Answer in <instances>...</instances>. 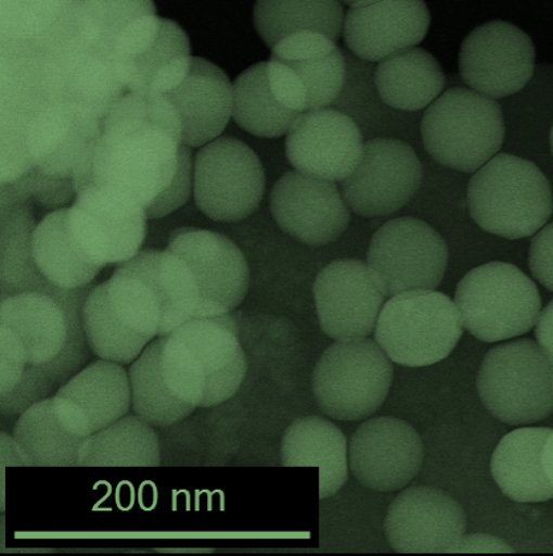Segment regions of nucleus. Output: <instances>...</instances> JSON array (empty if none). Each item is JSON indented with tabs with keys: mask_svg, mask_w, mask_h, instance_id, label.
Here are the masks:
<instances>
[{
	"mask_svg": "<svg viewBox=\"0 0 553 556\" xmlns=\"http://www.w3.org/2000/svg\"><path fill=\"white\" fill-rule=\"evenodd\" d=\"M550 141H551V150H552V153H553V126H552V129H551Z\"/></svg>",
	"mask_w": 553,
	"mask_h": 556,
	"instance_id": "48",
	"label": "nucleus"
},
{
	"mask_svg": "<svg viewBox=\"0 0 553 556\" xmlns=\"http://www.w3.org/2000/svg\"><path fill=\"white\" fill-rule=\"evenodd\" d=\"M445 85L439 62L420 47L394 53L375 70V87L381 99L399 111L427 109L440 97Z\"/></svg>",
	"mask_w": 553,
	"mask_h": 556,
	"instance_id": "30",
	"label": "nucleus"
},
{
	"mask_svg": "<svg viewBox=\"0 0 553 556\" xmlns=\"http://www.w3.org/2000/svg\"><path fill=\"white\" fill-rule=\"evenodd\" d=\"M52 397L17 417L13 437L28 467H79V452L86 438L70 434L52 410Z\"/></svg>",
	"mask_w": 553,
	"mask_h": 556,
	"instance_id": "35",
	"label": "nucleus"
},
{
	"mask_svg": "<svg viewBox=\"0 0 553 556\" xmlns=\"http://www.w3.org/2000/svg\"><path fill=\"white\" fill-rule=\"evenodd\" d=\"M167 250L190 269L200 291L196 318L228 315L244 303L250 270L243 251L227 236L207 229L181 228L170 235Z\"/></svg>",
	"mask_w": 553,
	"mask_h": 556,
	"instance_id": "14",
	"label": "nucleus"
},
{
	"mask_svg": "<svg viewBox=\"0 0 553 556\" xmlns=\"http://www.w3.org/2000/svg\"><path fill=\"white\" fill-rule=\"evenodd\" d=\"M515 549L498 536L470 534L462 538L455 554H514Z\"/></svg>",
	"mask_w": 553,
	"mask_h": 556,
	"instance_id": "44",
	"label": "nucleus"
},
{
	"mask_svg": "<svg viewBox=\"0 0 553 556\" xmlns=\"http://www.w3.org/2000/svg\"><path fill=\"white\" fill-rule=\"evenodd\" d=\"M268 63L270 87L287 109L322 110L339 97L346 63L337 41L314 31H299L276 43Z\"/></svg>",
	"mask_w": 553,
	"mask_h": 556,
	"instance_id": "9",
	"label": "nucleus"
},
{
	"mask_svg": "<svg viewBox=\"0 0 553 556\" xmlns=\"http://www.w3.org/2000/svg\"><path fill=\"white\" fill-rule=\"evenodd\" d=\"M393 377L391 359L378 342L337 341L316 365L313 393L326 416L338 421H358L381 409Z\"/></svg>",
	"mask_w": 553,
	"mask_h": 556,
	"instance_id": "8",
	"label": "nucleus"
},
{
	"mask_svg": "<svg viewBox=\"0 0 553 556\" xmlns=\"http://www.w3.org/2000/svg\"><path fill=\"white\" fill-rule=\"evenodd\" d=\"M265 170L249 146L219 138L200 148L193 163V198L210 220L237 223L260 206Z\"/></svg>",
	"mask_w": 553,
	"mask_h": 556,
	"instance_id": "10",
	"label": "nucleus"
},
{
	"mask_svg": "<svg viewBox=\"0 0 553 556\" xmlns=\"http://www.w3.org/2000/svg\"><path fill=\"white\" fill-rule=\"evenodd\" d=\"M160 464L156 431L137 414H127L86 438L79 452V467H157Z\"/></svg>",
	"mask_w": 553,
	"mask_h": 556,
	"instance_id": "33",
	"label": "nucleus"
},
{
	"mask_svg": "<svg viewBox=\"0 0 553 556\" xmlns=\"http://www.w3.org/2000/svg\"><path fill=\"white\" fill-rule=\"evenodd\" d=\"M83 328L88 345L99 359L131 365L157 337L140 333L116 315L111 305L107 281L93 286L83 305Z\"/></svg>",
	"mask_w": 553,
	"mask_h": 556,
	"instance_id": "37",
	"label": "nucleus"
},
{
	"mask_svg": "<svg viewBox=\"0 0 553 556\" xmlns=\"http://www.w3.org/2000/svg\"><path fill=\"white\" fill-rule=\"evenodd\" d=\"M146 211L119 193L88 185L68 208L74 239L98 265H120L137 256L146 235Z\"/></svg>",
	"mask_w": 553,
	"mask_h": 556,
	"instance_id": "13",
	"label": "nucleus"
},
{
	"mask_svg": "<svg viewBox=\"0 0 553 556\" xmlns=\"http://www.w3.org/2000/svg\"><path fill=\"white\" fill-rule=\"evenodd\" d=\"M160 364L170 392L187 404L200 407L207 380L190 351L173 333L164 336Z\"/></svg>",
	"mask_w": 553,
	"mask_h": 556,
	"instance_id": "39",
	"label": "nucleus"
},
{
	"mask_svg": "<svg viewBox=\"0 0 553 556\" xmlns=\"http://www.w3.org/2000/svg\"><path fill=\"white\" fill-rule=\"evenodd\" d=\"M461 313L450 298L435 291H410L382 307L375 341L398 365L422 368L449 357L461 341Z\"/></svg>",
	"mask_w": 553,
	"mask_h": 556,
	"instance_id": "6",
	"label": "nucleus"
},
{
	"mask_svg": "<svg viewBox=\"0 0 553 556\" xmlns=\"http://www.w3.org/2000/svg\"><path fill=\"white\" fill-rule=\"evenodd\" d=\"M528 263L535 280L553 292V223L535 233Z\"/></svg>",
	"mask_w": 553,
	"mask_h": 556,
	"instance_id": "43",
	"label": "nucleus"
},
{
	"mask_svg": "<svg viewBox=\"0 0 553 556\" xmlns=\"http://www.w3.org/2000/svg\"><path fill=\"white\" fill-rule=\"evenodd\" d=\"M188 146L166 94L127 92L100 121V132L74 173L75 191L95 185L145 211L172 185Z\"/></svg>",
	"mask_w": 553,
	"mask_h": 556,
	"instance_id": "1",
	"label": "nucleus"
},
{
	"mask_svg": "<svg viewBox=\"0 0 553 556\" xmlns=\"http://www.w3.org/2000/svg\"><path fill=\"white\" fill-rule=\"evenodd\" d=\"M0 327L13 331L28 365L44 366L62 353L68 339L66 312L52 295L22 292L0 301Z\"/></svg>",
	"mask_w": 553,
	"mask_h": 556,
	"instance_id": "27",
	"label": "nucleus"
},
{
	"mask_svg": "<svg viewBox=\"0 0 553 556\" xmlns=\"http://www.w3.org/2000/svg\"><path fill=\"white\" fill-rule=\"evenodd\" d=\"M27 366V354L21 341L13 331L0 327V397L16 387Z\"/></svg>",
	"mask_w": 553,
	"mask_h": 556,
	"instance_id": "42",
	"label": "nucleus"
},
{
	"mask_svg": "<svg viewBox=\"0 0 553 556\" xmlns=\"http://www.w3.org/2000/svg\"><path fill=\"white\" fill-rule=\"evenodd\" d=\"M340 3L349 5V8H362V5L373 4L380 0H339Z\"/></svg>",
	"mask_w": 553,
	"mask_h": 556,
	"instance_id": "47",
	"label": "nucleus"
},
{
	"mask_svg": "<svg viewBox=\"0 0 553 556\" xmlns=\"http://www.w3.org/2000/svg\"><path fill=\"white\" fill-rule=\"evenodd\" d=\"M281 460L285 467H319L320 498L338 493L347 481L346 437L325 418H298L285 431L281 442Z\"/></svg>",
	"mask_w": 553,
	"mask_h": 556,
	"instance_id": "28",
	"label": "nucleus"
},
{
	"mask_svg": "<svg viewBox=\"0 0 553 556\" xmlns=\"http://www.w3.org/2000/svg\"><path fill=\"white\" fill-rule=\"evenodd\" d=\"M470 215L491 235L509 240L533 236L553 212L549 179L529 160L499 153L476 170L467 189Z\"/></svg>",
	"mask_w": 553,
	"mask_h": 556,
	"instance_id": "3",
	"label": "nucleus"
},
{
	"mask_svg": "<svg viewBox=\"0 0 553 556\" xmlns=\"http://www.w3.org/2000/svg\"><path fill=\"white\" fill-rule=\"evenodd\" d=\"M253 21L270 50L299 31H314L338 41L345 10L339 0H256Z\"/></svg>",
	"mask_w": 553,
	"mask_h": 556,
	"instance_id": "32",
	"label": "nucleus"
},
{
	"mask_svg": "<svg viewBox=\"0 0 553 556\" xmlns=\"http://www.w3.org/2000/svg\"><path fill=\"white\" fill-rule=\"evenodd\" d=\"M321 329L337 341L368 339L385 305L386 294L361 260H337L314 282Z\"/></svg>",
	"mask_w": 553,
	"mask_h": 556,
	"instance_id": "17",
	"label": "nucleus"
},
{
	"mask_svg": "<svg viewBox=\"0 0 553 556\" xmlns=\"http://www.w3.org/2000/svg\"><path fill=\"white\" fill-rule=\"evenodd\" d=\"M422 464L421 437L402 419H369L350 438V469L364 488L382 493L402 490L413 481Z\"/></svg>",
	"mask_w": 553,
	"mask_h": 556,
	"instance_id": "20",
	"label": "nucleus"
},
{
	"mask_svg": "<svg viewBox=\"0 0 553 556\" xmlns=\"http://www.w3.org/2000/svg\"><path fill=\"white\" fill-rule=\"evenodd\" d=\"M180 116L182 138L191 148L219 139L233 116V85L215 63L192 58L190 71L166 93Z\"/></svg>",
	"mask_w": 553,
	"mask_h": 556,
	"instance_id": "25",
	"label": "nucleus"
},
{
	"mask_svg": "<svg viewBox=\"0 0 553 556\" xmlns=\"http://www.w3.org/2000/svg\"><path fill=\"white\" fill-rule=\"evenodd\" d=\"M550 428L511 431L492 454L491 472L500 490L519 504L553 500V486L545 475L543 447Z\"/></svg>",
	"mask_w": 553,
	"mask_h": 556,
	"instance_id": "29",
	"label": "nucleus"
},
{
	"mask_svg": "<svg viewBox=\"0 0 553 556\" xmlns=\"http://www.w3.org/2000/svg\"><path fill=\"white\" fill-rule=\"evenodd\" d=\"M203 370L207 389L200 407H215L237 394L245 380V352L232 313L193 318L172 331Z\"/></svg>",
	"mask_w": 553,
	"mask_h": 556,
	"instance_id": "24",
	"label": "nucleus"
},
{
	"mask_svg": "<svg viewBox=\"0 0 553 556\" xmlns=\"http://www.w3.org/2000/svg\"><path fill=\"white\" fill-rule=\"evenodd\" d=\"M421 132L426 151L439 164L475 173L503 146V112L496 99L456 87L427 106Z\"/></svg>",
	"mask_w": 553,
	"mask_h": 556,
	"instance_id": "4",
	"label": "nucleus"
},
{
	"mask_svg": "<svg viewBox=\"0 0 553 556\" xmlns=\"http://www.w3.org/2000/svg\"><path fill=\"white\" fill-rule=\"evenodd\" d=\"M466 528L462 506L427 486L403 490L385 520L387 542L401 554H455Z\"/></svg>",
	"mask_w": 553,
	"mask_h": 556,
	"instance_id": "18",
	"label": "nucleus"
},
{
	"mask_svg": "<svg viewBox=\"0 0 553 556\" xmlns=\"http://www.w3.org/2000/svg\"><path fill=\"white\" fill-rule=\"evenodd\" d=\"M51 400L63 428L76 437L88 438L132 409L128 371L125 365L95 361L59 387Z\"/></svg>",
	"mask_w": 553,
	"mask_h": 556,
	"instance_id": "21",
	"label": "nucleus"
},
{
	"mask_svg": "<svg viewBox=\"0 0 553 556\" xmlns=\"http://www.w3.org/2000/svg\"><path fill=\"white\" fill-rule=\"evenodd\" d=\"M535 59L532 39L523 29L509 22H488L464 39L459 73L471 90L502 99L528 85Z\"/></svg>",
	"mask_w": 553,
	"mask_h": 556,
	"instance_id": "16",
	"label": "nucleus"
},
{
	"mask_svg": "<svg viewBox=\"0 0 553 556\" xmlns=\"http://www.w3.org/2000/svg\"><path fill=\"white\" fill-rule=\"evenodd\" d=\"M100 132L98 116L64 104L46 111L29 134V157L35 176L73 180L76 165Z\"/></svg>",
	"mask_w": 553,
	"mask_h": 556,
	"instance_id": "26",
	"label": "nucleus"
},
{
	"mask_svg": "<svg viewBox=\"0 0 553 556\" xmlns=\"http://www.w3.org/2000/svg\"><path fill=\"white\" fill-rule=\"evenodd\" d=\"M432 15L425 0H380L351 8L344 22L350 51L368 62H381L426 38Z\"/></svg>",
	"mask_w": 553,
	"mask_h": 556,
	"instance_id": "23",
	"label": "nucleus"
},
{
	"mask_svg": "<svg viewBox=\"0 0 553 556\" xmlns=\"http://www.w3.org/2000/svg\"><path fill=\"white\" fill-rule=\"evenodd\" d=\"M454 303L464 329L484 342L528 333L541 313L537 283L517 266L499 262L470 270L458 283Z\"/></svg>",
	"mask_w": 553,
	"mask_h": 556,
	"instance_id": "5",
	"label": "nucleus"
},
{
	"mask_svg": "<svg viewBox=\"0 0 553 556\" xmlns=\"http://www.w3.org/2000/svg\"><path fill=\"white\" fill-rule=\"evenodd\" d=\"M57 389L59 384L43 366L28 365L16 387L0 397V412L4 416L21 417L38 402L52 397Z\"/></svg>",
	"mask_w": 553,
	"mask_h": 556,
	"instance_id": "40",
	"label": "nucleus"
},
{
	"mask_svg": "<svg viewBox=\"0 0 553 556\" xmlns=\"http://www.w3.org/2000/svg\"><path fill=\"white\" fill-rule=\"evenodd\" d=\"M476 387L486 409L500 422L532 425L553 413V364L531 340L492 348Z\"/></svg>",
	"mask_w": 553,
	"mask_h": 556,
	"instance_id": "7",
	"label": "nucleus"
},
{
	"mask_svg": "<svg viewBox=\"0 0 553 556\" xmlns=\"http://www.w3.org/2000/svg\"><path fill=\"white\" fill-rule=\"evenodd\" d=\"M276 99L268 78V63L245 70L233 83V119L240 128L258 138L287 135L299 116Z\"/></svg>",
	"mask_w": 553,
	"mask_h": 556,
	"instance_id": "34",
	"label": "nucleus"
},
{
	"mask_svg": "<svg viewBox=\"0 0 553 556\" xmlns=\"http://www.w3.org/2000/svg\"><path fill=\"white\" fill-rule=\"evenodd\" d=\"M29 239L35 265L56 288L70 291L91 286L103 269L75 241L68 226V208L49 213Z\"/></svg>",
	"mask_w": 553,
	"mask_h": 556,
	"instance_id": "31",
	"label": "nucleus"
},
{
	"mask_svg": "<svg viewBox=\"0 0 553 556\" xmlns=\"http://www.w3.org/2000/svg\"><path fill=\"white\" fill-rule=\"evenodd\" d=\"M164 337H157L128 370L132 410L153 428H169L190 417L196 407L170 392L162 372Z\"/></svg>",
	"mask_w": 553,
	"mask_h": 556,
	"instance_id": "36",
	"label": "nucleus"
},
{
	"mask_svg": "<svg viewBox=\"0 0 553 556\" xmlns=\"http://www.w3.org/2000/svg\"><path fill=\"white\" fill-rule=\"evenodd\" d=\"M544 463L546 475H549L550 481L553 486V429L549 438H546L544 445Z\"/></svg>",
	"mask_w": 553,
	"mask_h": 556,
	"instance_id": "46",
	"label": "nucleus"
},
{
	"mask_svg": "<svg viewBox=\"0 0 553 556\" xmlns=\"http://www.w3.org/2000/svg\"><path fill=\"white\" fill-rule=\"evenodd\" d=\"M449 264L442 236L414 217L394 218L370 241L368 265L386 298L410 291H434Z\"/></svg>",
	"mask_w": 553,
	"mask_h": 556,
	"instance_id": "12",
	"label": "nucleus"
},
{
	"mask_svg": "<svg viewBox=\"0 0 553 556\" xmlns=\"http://www.w3.org/2000/svg\"><path fill=\"white\" fill-rule=\"evenodd\" d=\"M73 13L88 47L107 55L133 22L156 14V9L153 0H76Z\"/></svg>",
	"mask_w": 553,
	"mask_h": 556,
	"instance_id": "38",
	"label": "nucleus"
},
{
	"mask_svg": "<svg viewBox=\"0 0 553 556\" xmlns=\"http://www.w3.org/2000/svg\"><path fill=\"white\" fill-rule=\"evenodd\" d=\"M361 129L343 112H304L286 135V156L299 173L329 181H344L363 153Z\"/></svg>",
	"mask_w": 553,
	"mask_h": 556,
	"instance_id": "22",
	"label": "nucleus"
},
{
	"mask_svg": "<svg viewBox=\"0 0 553 556\" xmlns=\"http://www.w3.org/2000/svg\"><path fill=\"white\" fill-rule=\"evenodd\" d=\"M270 211L279 227L306 245L332 244L350 223L343 192L334 181L293 170L270 193Z\"/></svg>",
	"mask_w": 553,
	"mask_h": 556,
	"instance_id": "19",
	"label": "nucleus"
},
{
	"mask_svg": "<svg viewBox=\"0 0 553 556\" xmlns=\"http://www.w3.org/2000/svg\"><path fill=\"white\" fill-rule=\"evenodd\" d=\"M107 56L127 92L166 94L178 87L190 71V39L175 22L146 15L133 22Z\"/></svg>",
	"mask_w": 553,
	"mask_h": 556,
	"instance_id": "11",
	"label": "nucleus"
},
{
	"mask_svg": "<svg viewBox=\"0 0 553 556\" xmlns=\"http://www.w3.org/2000/svg\"><path fill=\"white\" fill-rule=\"evenodd\" d=\"M535 334H537L538 344L553 364V300L541 311Z\"/></svg>",
	"mask_w": 553,
	"mask_h": 556,
	"instance_id": "45",
	"label": "nucleus"
},
{
	"mask_svg": "<svg viewBox=\"0 0 553 556\" xmlns=\"http://www.w3.org/2000/svg\"><path fill=\"white\" fill-rule=\"evenodd\" d=\"M107 291L116 315L140 333L168 336L196 318V278L190 266L168 250L141 251L117 265Z\"/></svg>",
	"mask_w": 553,
	"mask_h": 556,
	"instance_id": "2",
	"label": "nucleus"
},
{
	"mask_svg": "<svg viewBox=\"0 0 553 556\" xmlns=\"http://www.w3.org/2000/svg\"><path fill=\"white\" fill-rule=\"evenodd\" d=\"M192 148L187 147L182 153L178 175L166 192L146 210L149 220L166 217L188 203L193 192Z\"/></svg>",
	"mask_w": 553,
	"mask_h": 556,
	"instance_id": "41",
	"label": "nucleus"
},
{
	"mask_svg": "<svg viewBox=\"0 0 553 556\" xmlns=\"http://www.w3.org/2000/svg\"><path fill=\"white\" fill-rule=\"evenodd\" d=\"M423 169L404 141L373 139L364 143L361 162L344 181L347 206L363 217H381L402 210L420 191Z\"/></svg>",
	"mask_w": 553,
	"mask_h": 556,
	"instance_id": "15",
	"label": "nucleus"
}]
</instances>
